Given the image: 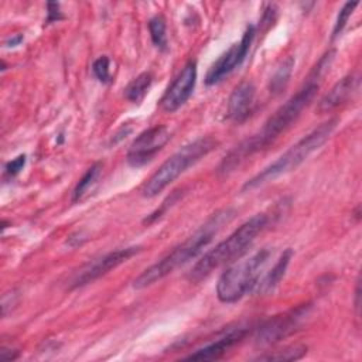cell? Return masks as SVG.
<instances>
[{
  "instance_id": "16",
  "label": "cell",
  "mask_w": 362,
  "mask_h": 362,
  "mask_svg": "<svg viewBox=\"0 0 362 362\" xmlns=\"http://www.w3.org/2000/svg\"><path fill=\"white\" fill-rule=\"evenodd\" d=\"M293 68H294V58L293 57H287L286 59H283L279 64V66L276 68V71L272 75L270 82H269L270 93L280 95L286 89V86H287V83L291 78Z\"/></svg>"
},
{
  "instance_id": "10",
  "label": "cell",
  "mask_w": 362,
  "mask_h": 362,
  "mask_svg": "<svg viewBox=\"0 0 362 362\" xmlns=\"http://www.w3.org/2000/svg\"><path fill=\"white\" fill-rule=\"evenodd\" d=\"M140 250H141L140 246L122 247V249L109 252V253L100 256L99 259H95L93 262H89L86 266H83L76 273V276L72 280L71 287L78 288V287H82V286H86L92 281H95L96 279L109 273L112 269H116L122 263L127 262L132 256L137 255Z\"/></svg>"
},
{
  "instance_id": "20",
  "label": "cell",
  "mask_w": 362,
  "mask_h": 362,
  "mask_svg": "<svg viewBox=\"0 0 362 362\" xmlns=\"http://www.w3.org/2000/svg\"><path fill=\"white\" fill-rule=\"evenodd\" d=\"M148 31L153 44L161 49H167V35H165V20L163 16H154L148 21Z\"/></svg>"
},
{
  "instance_id": "1",
  "label": "cell",
  "mask_w": 362,
  "mask_h": 362,
  "mask_svg": "<svg viewBox=\"0 0 362 362\" xmlns=\"http://www.w3.org/2000/svg\"><path fill=\"white\" fill-rule=\"evenodd\" d=\"M318 88V79L308 75L307 82L298 89V92L293 95L287 102H284L266 120V123L257 133L240 141L235 148L229 151V154L222 160L218 171L222 174H229L236 167H239L247 157L270 146L283 132H286L298 119L301 112L314 99Z\"/></svg>"
},
{
  "instance_id": "13",
  "label": "cell",
  "mask_w": 362,
  "mask_h": 362,
  "mask_svg": "<svg viewBox=\"0 0 362 362\" xmlns=\"http://www.w3.org/2000/svg\"><path fill=\"white\" fill-rule=\"evenodd\" d=\"M359 88V76L355 74H349L338 81L320 100L318 110L321 113L331 112L338 106L344 105Z\"/></svg>"
},
{
  "instance_id": "4",
  "label": "cell",
  "mask_w": 362,
  "mask_h": 362,
  "mask_svg": "<svg viewBox=\"0 0 362 362\" xmlns=\"http://www.w3.org/2000/svg\"><path fill=\"white\" fill-rule=\"evenodd\" d=\"M338 123L337 117L328 119L327 122L317 126L314 130H311L308 134H305L303 139H300L296 144H293L288 150H286L280 157H277L272 164L264 167L260 173H257L255 177L247 180L243 184V191H249L253 188H257L269 181H273L274 178L290 173L296 170L301 163L305 161V158L314 153L317 148H320L328 137L332 134Z\"/></svg>"
},
{
  "instance_id": "17",
  "label": "cell",
  "mask_w": 362,
  "mask_h": 362,
  "mask_svg": "<svg viewBox=\"0 0 362 362\" xmlns=\"http://www.w3.org/2000/svg\"><path fill=\"white\" fill-rule=\"evenodd\" d=\"M153 83V76L150 72H141L137 75L124 89V96L133 103H140L147 95Z\"/></svg>"
},
{
  "instance_id": "3",
  "label": "cell",
  "mask_w": 362,
  "mask_h": 362,
  "mask_svg": "<svg viewBox=\"0 0 362 362\" xmlns=\"http://www.w3.org/2000/svg\"><path fill=\"white\" fill-rule=\"evenodd\" d=\"M269 216L266 214H257L243 222L236 230H233L225 240L219 242L214 249L208 250L188 273V280L198 283L206 279L214 270L221 266L233 262L240 257L253 243L256 236L266 228Z\"/></svg>"
},
{
  "instance_id": "23",
  "label": "cell",
  "mask_w": 362,
  "mask_h": 362,
  "mask_svg": "<svg viewBox=\"0 0 362 362\" xmlns=\"http://www.w3.org/2000/svg\"><path fill=\"white\" fill-rule=\"evenodd\" d=\"M180 192H182V191H174L170 197H167V199H164L163 201V204L160 205V208H157L154 212H151L146 219H144V223H151V222H154L157 218H160L167 209H168V206H171L180 197H181V194Z\"/></svg>"
},
{
  "instance_id": "19",
  "label": "cell",
  "mask_w": 362,
  "mask_h": 362,
  "mask_svg": "<svg viewBox=\"0 0 362 362\" xmlns=\"http://www.w3.org/2000/svg\"><path fill=\"white\" fill-rule=\"evenodd\" d=\"M305 354H307L305 345H291V346H286L284 349H280V351L260 355L256 359H259V361H296V359L303 358Z\"/></svg>"
},
{
  "instance_id": "2",
  "label": "cell",
  "mask_w": 362,
  "mask_h": 362,
  "mask_svg": "<svg viewBox=\"0 0 362 362\" xmlns=\"http://www.w3.org/2000/svg\"><path fill=\"white\" fill-rule=\"evenodd\" d=\"M235 216V211L225 208L212 214L204 225L199 226L188 239L174 247L168 255L163 259L147 267L143 273H140L134 281V288H146L153 286L154 283L163 280L165 276L173 273L175 269L184 266L189 260L195 259L202 249L214 239V236Z\"/></svg>"
},
{
  "instance_id": "26",
  "label": "cell",
  "mask_w": 362,
  "mask_h": 362,
  "mask_svg": "<svg viewBox=\"0 0 362 362\" xmlns=\"http://www.w3.org/2000/svg\"><path fill=\"white\" fill-rule=\"evenodd\" d=\"M23 40H24V35H23V34H14V35L8 37V38L4 41V45H6V47H17V45H20V44L23 42Z\"/></svg>"
},
{
  "instance_id": "25",
  "label": "cell",
  "mask_w": 362,
  "mask_h": 362,
  "mask_svg": "<svg viewBox=\"0 0 362 362\" xmlns=\"http://www.w3.org/2000/svg\"><path fill=\"white\" fill-rule=\"evenodd\" d=\"M47 23H55L59 21L62 18V13L59 10V4L58 3H48L47 4Z\"/></svg>"
},
{
  "instance_id": "12",
  "label": "cell",
  "mask_w": 362,
  "mask_h": 362,
  "mask_svg": "<svg viewBox=\"0 0 362 362\" xmlns=\"http://www.w3.org/2000/svg\"><path fill=\"white\" fill-rule=\"evenodd\" d=\"M249 331L247 325H236L225 329L215 341L198 348L192 354H189L185 359L191 361H215L222 358L232 346L240 342Z\"/></svg>"
},
{
  "instance_id": "14",
  "label": "cell",
  "mask_w": 362,
  "mask_h": 362,
  "mask_svg": "<svg viewBox=\"0 0 362 362\" xmlns=\"http://www.w3.org/2000/svg\"><path fill=\"white\" fill-rule=\"evenodd\" d=\"M256 89L252 82L239 83L228 99V117L233 122H243L249 117L255 102Z\"/></svg>"
},
{
  "instance_id": "8",
  "label": "cell",
  "mask_w": 362,
  "mask_h": 362,
  "mask_svg": "<svg viewBox=\"0 0 362 362\" xmlns=\"http://www.w3.org/2000/svg\"><path fill=\"white\" fill-rule=\"evenodd\" d=\"M256 30L255 25H247L246 31L243 33L239 42H235L230 45L229 49H226L208 69L205 75V83L206 85H215L221 82L225 76H228L230 72H233L246 58L252 41L255 38Z\"/></svg>"
},
{
  "instance_id": "21",
  "label": "cell",
  "mask_w": 362,
  "mask_h": 362,
  "mask_svg": "<svg viewBox=\"0 0 362 362\" xmlns=\"http://www.w3.org/2000/svg\"><path fill=\"white\" fill-rule=\"evenodd\" d=\"M358 4H359L358 1H348V3H345V4L342 6V8H341L339 13H338L337 21H335V24H334L332 38L338 37V35L342 33V30L345 28L348 20H349V17H351V14L354 13V10H355V7H356Z\"/></svg>"
},
{
  "instance_id": "18",
  "label": "cell",
  "mask_w": 362,
  "mask_h": 362,
  "mask_svg": "<svg viewBox=\"0 0 362 362\" xmlns=\"http://www.w3.org/2000/svg\"><path fill=\"white\" fill-rule=\"evenodd\" d=\"M100 170H102V164L95 163L85 171V174L82 175V178L78 181V184L74 188V192H72V201L74 202H78L89 191V188L98 180V177L100 174Z\"/></svg>"
},
{
  "instance_id": "5",
  "label": "cell",
  "mask_w": 362,
  "mask_h": 362,
  "mask_svg": "<svg viewBox=\"0 0 362 362\" xmlns=\"http://www.w3.org/2000/svg\"><path fill=\"white\" fill-rule=\"evenodd\" d=\"M270 255V249L264 247L229 266L218 279V300L225 304H232L250 293L257 286L260 273L264 269Z\"/></svg>"
},
{
  "instance_id": "6",
  "label": "cell",
  "mask_w": 362,
  "mask_h": 362,
  "mask_svg": "<svg viewBox=\"0 0 362 362\" xmlns=\"http://www.w3.org/2000/svg\"><path fill=\"white\" fill-rule=\"evenodd\" d=\"M216 146L218 141L214 137L205 136L181 147L177 153L167 158L158 167V170L147 180L143 187V195L147 198L156 197L173 181H175L188 167L194 165L202 157L215 150Z\"/></svg>"
},
{
  "instance_id": "9",
  "label": "cell",
  "mask_w": 362,
  "mask_h": 362,
  "mask_svg": "<svg viewBox=\"0 0 362 362\" xmlns=\"http://www.w3.org/2000/svg\"><path fill=\"white\" fill-rule=\"evenodd\" d=\"M171 134L165 126H154L141 132L130 144L126 160L132 167H141L153 160L168 143Z\"/></svg>"
},
{
  "instance_id": "11",
  "label": "cell",
  "mask_w": 362,
  "mask_h": 362,
  "mask_svg": "<svg viewBox=\"0 0 362 362\" xmlns=\"http://www.w3.org/2000/svg\"><path fill=\"white\" fill-rule=\"evenodd\" d=\"M197 82V62L188 61L164 92L160 105L167 113L178 110L192 95Z\"/></svg>"
},
{
  "instance_id": "24",
  "label": "cell",
  "mask_w": 362,
  "mask_h": 362,
  "mask_svg": "<svg viewBox=\"0 0 362 362\" xmlns=\"http://www.w3.org/2000/svg\"><path fill=\"white\" fill-rule=\"evenodd\" d=\"M25 165V154H20L16 158H13L11 161L6 163L4 165V175L7 177H14L17 175Z\"/></svg>"
},
{
  "instance_id": "15",
  "label": "cell",
  "mask_w": 362,
  "mask_h": 362,
  "mask_svg": "<svg viewBox=\"0 0 362 362\" xmlns=\"http://www.w3.org/2000/svg\"><path fill=\"white\" fill-rule=\"evenodd\" d=\"M291 257H293V250L288 247L281 253V256L274 263V266L269 270V273L264 276V279L260 283H257L259 284V293L269 294L280 284V281L283 280V277L286 274V270L290 264Z\"/></svg>"
},
{
  "instance_id": "22",
  "label": "cell",
  "mask_w": 362,
  "mask_h": 362,
  "mask_svg": "<svg viewBox=\"0 0 362 362\" xmlns=\"http://www.w3.org/2000/svg\"><path fill=\"white\" fill-rule=\"evenodd\" d=\"M109 65H110V61L106 55H102L99 57L93 65H92V72L93 75L98 78V81H100L102 83H109L112 76H110V69H109Z\"/></svg>"
},
{
  "instance_id": "27",
  "label": "cell",
  "mask_w": 362,
  "mask_h": 362,
  "mask_svg": "<svg viewBox=\"0 0 362 362\" xmlns=\"http://www.w3.org/2000/svg\"><path fill=\"white\" fill-rule=\"evenodd\" d=\"M359 297H361V283H359V279L356 280V288H355V307H356V311L359 313Z\"/></svg>"
},
{
  "instance_id": "7",
  "label": "cell",
  "mask_w": 362,
  "mask_h": 362,
  "mask_svg": "<svg viewBox=\"0 0 362 362\" xmlns=\"http://www.w3.org/2000/svg\"><path fill=\"white\" fill-rule=\"evenodd\" d=\"M311 308L313 305L307 303L266 320L256 331V342L260 345H272L294 334L304 324Z\"/></svg>"
}]
</instances>
